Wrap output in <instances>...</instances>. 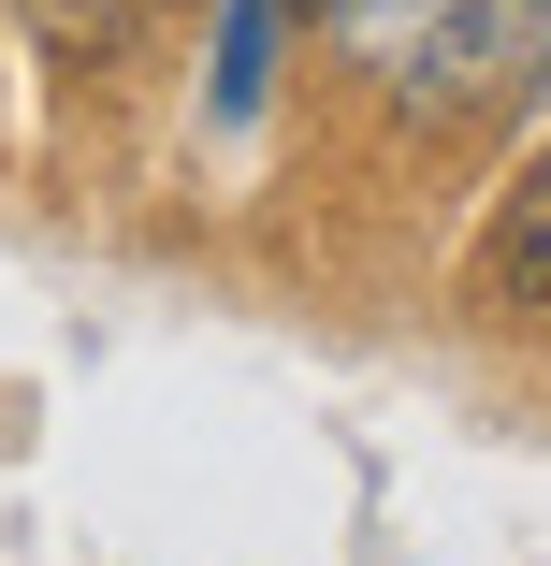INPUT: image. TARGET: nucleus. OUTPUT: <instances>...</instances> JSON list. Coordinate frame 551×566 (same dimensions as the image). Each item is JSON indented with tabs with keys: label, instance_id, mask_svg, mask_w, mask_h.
Returning a JSON list of instances; mask_svg holds the SVG:
<instances>
[{
	"label": "nucleus",
	"instance_id": "f257e3e1",
	"mask_svg": "<svg viewBox=\"0 0 551 566\" xmlns=\"http://www.w3.org/2000/svg\"><path fill=\"white\" fill-rule=\"evenodd\" d=\"M465 305H479L494 334L551 319V132L508 160V189H494V218H479V248H465Z\"/></svg>",
	"mask_w": 551,
	"mask_h": 566
},
{
	"label": "nucleus",
	"instance_id": "f03ea898",
	"mask_svg": "<svg viewBox=\"0 0 551 566\" xmlns=\"http://www.w3.org/2000/svg\"><path fill=\"white\" fill-rule=\"evenodd\" d=\"M335 30H349L392 87H421V73H435V44L465 30V0H335Z\"/></svg>",
	"mask_w": 551,
	"mask_h": 566
},
{
	"label": "nucleus",
	"instance_id": "7ed1b4c3",
	"mask_svg": "<svg viewBox=\"0 0 551 566\" xmlns=\"http://www.w3.org/2000/svg\"><path fill=\"white\" fill-rule=\"evenodd\" d=\"M305 15H335V0H305Z\"/></svg>",
	"mask_w": 551,
	"mask_h": 566
}]
</instances>
